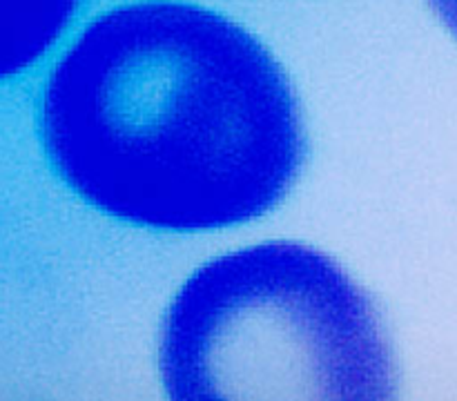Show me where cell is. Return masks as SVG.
<instances>
[{"mask_svg": "<svg viewBox=\"0 0 457 401\" xmlns=\"http://www.w3.org/2000/svg\"><path fill=\"white\" fill-rule=\"evenodd\" d=\"M87 0H3L0 71L22 74L58 43Z\"/></svg>", "mask_w": 457, "mask_h": 401, "instance_id": "cell-3", "label": "cell"}, {"mask_svg": "<svg viewBox=\"0 0 457 401\" xmlns=\"http://www.w3.org/2000/svg\"><path fill=\"white\" fill-rule=\"evenodd\" d=\"M38 134L76 196L161 232L263 217L306 159L281 62L244 25L186 0L98 13L45 80Z\"/></svg>", "mask_w": 457, "mask_h": 401, "instance_id": "cell-1", "label": "cell"}, {"mask_svg": "<svg viewBox=\"0 0 457 401\" xmlns=\"http://www.w3.org/2000/svg\"><path fill=\"white\" fill-rule=\"evenodd\" d=\"M170 401H397L386 325L311 245L270 241L204 263L161 323Z\"/></svg>", "mask_w": 457, "mask_h": 401, "instance_id": "cell-2", "label": "cell"}, {"mask_svg": "<svg viewBox=\"0 0 457 401\" xmlns=\"http://www.w3.org/2000/svg\"><path fill=\"white\" fill-rule=\"evenodd\" d=\"M428 7L433 9L442 25L451 31V36L457 40V0H427Z\"/></svg>", "mask_w": 457, "mask_h": 401, "instance_id": "cell-4", "label": "cell"}]
</instances>
